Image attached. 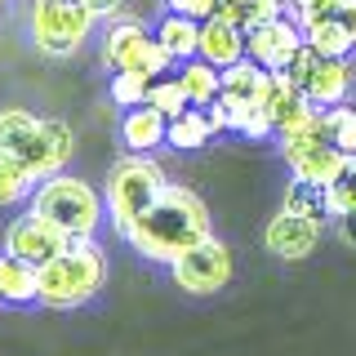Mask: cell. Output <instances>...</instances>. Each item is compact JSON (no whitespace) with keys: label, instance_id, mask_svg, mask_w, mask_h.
I'll return each instance as SVG.
<instances>
[{"label":"cell","instance_id":"obj_1","mask_svg":"<svg viewBox=\"0 0 356 356\" xmlns=\"http://www.w3.org/2000/svg\"><path fill=\"white\" fill-rule=\"evenodd\" d=\"M120 236L129 241V250L147 263H165L170 267L178 254H187L192 245H200L205 236H214L209 227V209L192 187H165L161 196L129 222Z\"/></svg>","mask_w":356,"mask_h":356},{"label":"cell","instance_id":"obj_2","mask_svg":"<svg viewBox=\"0 0 356 356\" xmlns=\"http://www.w3.org/2000/svg\"><path fill=\"white\" fill-rule=\"evenodd\" d=\"M107 281V254L98 250V241H72L58 259L40 267V303L44 307H81L103 289Z\"/></svg>","mask_w":356,"mask_h":356},{"label":"cell","instance_id":"obj_3","mask_svg":"<svg viewBox=\"0 0 356 356\" xmlns=\"http://www.w3.org/2000/svg\"><path fill=\"white\" fill-rule=\"evenodd\" d=\"M27 209H36L40 218H49L54 227H63L72 241L98 236V227L107 222L103 196H98L85 178H76V174H54V178H44V183H36L31 187V205Z\"/></svg>","mask_w":356,"mask_h":356},{"label":"cell","instance_id":"obj_4","mask_svg":"<svg viewBox=\"0 0 356 356\" xmlns=\"http://www.w3.org/2000/svg\"><path fill=\"white\" fill-rule=\"evenodd\" d=\"M165 187H170V178H165L161 165H156V156H138V152L120 156V161L107 170V187H103L107 218L125 232L129 222L165 192Z\"/></svg>","mask_w":356,"mask_h":356},{"label":"cell","instance_id":"obj_5","mask_svg":"<svg viewBox=\"0 0 356 356\" xmlns=\"http://www.w3.org/2000/svg\"><path fill=\"white\" fill-rule=\"evenodd\" d=\"M94 14L81 0H31L27 9V36L44 58H72L94 31Z\"/></svg>","mask_w":356,"mask_h":356},{"label":"cell","instance_id":"obj_6","mask_svg":"<svg viewBox=\"0 0 356 356\" xmlns=\"http://www.w3.org/2000/svg\"><path fill=\"white\" fill-rule=\"evenodd\" d=\"M103 67L107 72H143L152 81H161L174 67V58L156 44V36L138 18H116L103 31Z\"/></svg>","mask_w":356,"mask_h":356},{"label":"cell","instance_id":"obj_7","mask_svg":"<svg viewBox=\"0 0 356 356\" xmlns=\"http://www.w3.org/2000/svg\"><path fill=\"white\" fill-rule=\"evenodd\" d=\"M170 276L178 289H187V294H218L222 285L232 281V250L222 245L218 236H205L200 245H192L187 254H178L170 263Z\"/></svg>","mask_w":356,"mask_h":356},{"label":"cell","instance_id":"obj_8","mask_svg":"<svg viewBox=\"0 0 356 356\" xmlns=\"http://www.w3.org/2000/svg\"><path fill=\"white\" fill-rule=\"evenodd\" d=\"M303 44H307L303 40V27H298L289 14H281V18H267V22H259V27L245 31V58L281 76L285 67L294 63V54L303 49Z\"/></svg>","mask_w":356,"mask_h":356},{"label":"cell","instance_id":"obj_9","mask_svg":"<svg viewBox=\"0 0 356 356\" xmlns=\"http://www.w3.org/2000/svg\"><path fill=\"white\" fill-rule=\"evenodd\" d=\"M72 147H76L72 125L58 120V116H49V120L36 125V134H31L27 143H22L18 161H22V170L31 174V183H44V178L63 174V165L72 161Z\"/></svg>","mask_w":356,"mask_h":356},{"label":"cell","instance_id":"obj_10","mask_svg":"<svg viewBox=\"0 0 356 356\" xmlns=\"http://www.w3.org/2000/svg\"><path fill=\"white\" fill-rule=\"evenodd\" d=\"M67 245H72V236H67L63 227H54L49 218H40L36 209L18 214L5 227V250L18 254V259H27V263H36V267H44L49 259H58Z\"/></svg>","mask_w":356,"mask_h":356},{"label":"cell","instance_id":"obj_11","mask_svg":"<svg viewBox=\"0 0 356 356\" xmlns=\"http://www.w3.org/2000/svg\"><path fill=\"white\" fill-rule=\"evenodd\" d=\"M321 232H325V222L281 209V214L267 222L263 245H267V254H272V259H281V263H298V259H307V254L321 245Z\"/></svg>","mask_w":356,"mask_h":356},{"label":"cell","instance_id":"obj_12","mask_svg":"<svg viewBox=\"0 0 356 356\" xmlns=\"http://www.w3.org/2000/svg\"><path fill=\"white\" fill-rule=\"evenodd\" d=\"M352 81H356V72L348 58H321L316 54V63H312V72L303 81V98L312 107H339V103H348Z\"/></svg>","mask_w":356,"mask_h":356},{"label":"cell","instance_id":"obj_13","mask_svg":"<svg viewBox=\"0 0 356 356\" xmlns=\"http://www.w3.org/2000/svg\"><path fill=\"white\" fill-rule=\"evenodd\" d=\"M272 85H276V72H267V67L241 58L236 67H227V72H222L218 98H222V103H232V107H267Z\"/></svg>","mask_w":356,"mask_h":356},{"label":"cell","instance_id":"obj_14","mask_svg":"<svg viewBox=\"0 0 356 356\" xmlns=\"http://www.w3.org/2000/svg\"><path fill=\"white\" fill-rule=\"evenodd\" d=\"M196 58H205V63H214L218 72H227V67H236L245 58V31L236 27V22H227V18H205L200 22V49H196Z\"/></svg>","mask_w":356,"mask_h":356},{"label":"cell","instance_id":"obj_15","mask_svg":"<svg viewBox=\"0 0 356 356\" xmlns=\"http://www.w3.org/2000/svg\"><path fill=\"white\" fill-rule=\"evenodd\" d=\"M0 303L9 307L40 303V267L9 250H0Z\"/></svg>","mask_w":356,"mask_h":356},{"label":"cell","instance_id":"obj_16","mask_svg":"<svg viewBox=\"0 0 356 356\" xmlns=\"http://www.w3.org/2000/svg\"><path fill=\"white\" fill-rule=\"evenodd\" d=\"M165 129H170V120H165L152 103H143V107L125 111V120H120V143H125L129 152H138V156H152L156 147H165Z\"/></svg>","mask_w":356,"mask_h":356},{"label":"cell","instance_id":"obj_17","mask_svg":"<svg viewBox=\"0 0 356 356\" xmlns=\"http://www.w3.org/2000/svg\"><path fill=\"white\" fill-rule=\"evenodd\" d=\"M156 44H161V49L170 54L174 63L196 58V49H200V22H196V18H183V14H170V9H165L161 22H156Z\"/></svg>","mask_w":356,"mask_h":356},{"label":"cell","instance_id":"obj_18","mask_svg":"<svg viewBox=\"0 0 356 356\" xmlns=\"http://www.w3.org/2000/svg\"><path fill=\"white\" fill-rule=\"evenodd\" d=\"M214 120H209L205 107H187L183 116L170 120V129H165V143H170L174 152H200L209 138H214Z\"/></svg>","mask_w":356,"mask_h":356},{"label":"cell","instance_id":"obj_19","mask_svg":"<svg viewBox=\"0 0 356 356\" xmlns=\"http://www.w3.org/2000/svg\"><path fill=\"white\" fill-rule=\"evenodd\" d=\"M178 85H183V94H187L192 107H209L218 98V89H222V72L214 63H205V58H187L178 67Z\"/></svg>","mask_w":356,"mask_h":356},{"label":"cell","instance_id":"obj_20","mask_svg":"<svg viewBox=\"0 0 356 356\" xmlns=\"http://www.w3.org/2000/svg\"><path fill=\"white\" fill-rule=\"evenodd\" d=\"M303 40L321 54V58H348V54L356 49L352 36L339 27V18H325V22H312V27H303Z\"/></svg>","mask_w":356,"mask_h":356},{"label":"cell","instance_id":"obj_21","mask_svg":"<svg viewBox=\"0 0 356 356\" xmlns=\"http://www.w3.org/2000/svg\"><path fill=\"white\" fill-rule=\"evenodd\" d=\"M36 125H40V116H31L27 107H5L0 111V152L18 156L22 143L36 134Z\"/></svg>","mask_w":356,"mask_h":356},{"label":"cell","instance_id":"obj_22","mask_svg":"<svg viewBox=\"0 0 356 356\" xmlns=\"http://www.w3.org/2000/svg\"><path fill=\"white\" fill-rule=\"evenodd\" d=\"M285 209L289 214H303V218H316V222H325L330 227V205H325V187H312V183H289V192H285Z\"/></svg>","mask_w":356,"mask_h":356},{"label":"cell","instance_id":"obj_23","mask_svg":"<svg viewBox=\"0 0 356 356\" xmlns=\"http://www.w3.org/2000/svg\"><path fill=\"white\" fill-rule=\"evenodd\" d=\"M325 134H330V147L334 152L356 156V107L352 103L325 107Z\"/></svg>","mask_w":356,"mask_h":356},{"label":"cell","instance_id":"obj_24","mask_svg":"<svg viewBox=\"0 0 356 356\" xmlns=\"http://www.w3.org/2000/svg\"><path fill=\"white\" fill-rule=\"evenodd\" d=\"M281 14H285V0H236V5L218 9V18L236 22L241 31L259 27V22H267V18H281Z\"/></svg>","mask_w":356,"mask_h":356},{"label":"cell","instance_id":"obj_25","mask_svg":"<svg viewBox=\"0 0 356 356\" xmlns=\"http://www.w3.org/2000/svg\"><path fill=\"white\" fill-rule=\"evenodd\" d=\"M31 187H36V183H31V174L22 170L18 156L0 152V205H18V200H27Z\"/></svg>","mask_w":356,"mask_h":356},{"label":"cell","instance_id":"obj_26","mask_svg":"<svg viewBox=\"0 0 356 356\" xmlns=\"http://www.w3.org/2000/svg\"><path fill=\"white\" fill-rule=\"evenodd\" d=\"M325 205H330V218L356 214V156H348V161H343L339 178L325 187Z\"/></svg>","mask_w":356,"mask_h":356},{"label":"cell","instance_id":"obj_27","mask_svg":"<svg viewBox=\"0 0 356 356\" xmlns=\"http://www.w3.org/2000/svg\"><path fill=\"white\" fill-rule=\"evenodd\" d=\"M107 94H111V103L116 107H143L147 103V94H152V76H143V72H111V85H107Z\"/></svg>","mask_w":356,"mask_h":356},{"label":"cell","instance_id":"obj_28","mask_svg":"<svg viewBox=\"0 0 356 356\" xmlns=\"http://www.w3.org/2000/svg\"><path fill=\"white\" fill-rule=\"evenodd\" d=\"M147 103L161 111L165 120H174V116H183L187 107V94H183V85H178V76H161V81H152V94H147Z\"/></svg>","mask_w":356,"mask_h":356},{"label":"cell","instance_id":"obj_29","mask_svg":"<svg viewBox=\"0 0 356 356\" xmlns=\"http://www.w3.org/2000/svg\"><path fill=\"white\" fill-rule=\"evenodd\" d=\"M343 0H285V14L298 22V27H312V22H325L339 14Z\"/></svg>","mask_w":356,"mask_h":356},{"label":"cell","instance_id":"obj_30","mask_svg":"<svg viewBox=\"0 0 356 356\" xmlns=\"http://www.w3.org/2000/svg\"><path fill=\"white\" fill-rule=\"evenodd\" d=\"M165 9H170V14H183V18L205 22V18L218 14V0H165Z\"/></svg>","mask_w":356,"mask_h":356},{"label":"cell","instance_id":"obj_31","mask_svg":"<svg viewBox=\"0 0 356 356\" xmlns=\"http://www.w3.org/2000/svg\"><path fill=\"white\" fill-rule=\"evenodd\" d=\"M334 236L348 245V250H356V214H339V218H334Z\"/></svg>","mask_w":356,"mask_h":356},{"label":"cell","instance_id":"obj_32","mask_svg":"<svg viewBox=\"0 0 356 356\" xmlns=\"http://www.w3.org/2000/svg\"><path fill=\"white\" fill-rule=\"evenodd\" d=\"M334 18H339V27L348 31V36H352V44H356V0H343V5H339V14H334Z\"/></svg>","mask_w":356,"mask_h":356},{"label":"cell","instance_id":"obj_33","mask_svg":"<svg viewBox=\"0 0 356 356\" xmlns=\"http://www.w3.org/2000/svg\"><path fill=\"white\" fill-rule=\"evenodd\" d=\"M81 5L89 9L94 18H116V9H120V0H81Z\"/></svg>","mask_w":356,"mask_h":356},{"label":"cell","instance_id":"obj_34","mask_svg":"<svg viewBox=\"0 0 356 356\" xmlns=\"http://www.w3.org/2000/svg\"><path fill=\"white\" fill-rule=\"evenodd\" d=\"M227 5H236V0H218V9H227Z\"/></svg>","mask_w":356,"mask_h":356},{"label":"cell","instance_id":"obj_35","mask_svg":"<svg viewBox=\"0 0 356 356\" xmlns=\"http://www.w3.org/2000/svg\"><path fill=\"white\" fill-rule=\"evenodd\" d=\"M5 5H9V0H0V14H5Z\"/></svg>","mask_w":356,"mask_h":356}]
</instances>
